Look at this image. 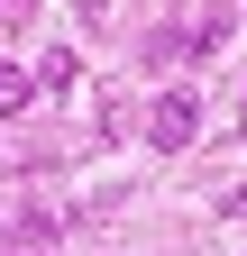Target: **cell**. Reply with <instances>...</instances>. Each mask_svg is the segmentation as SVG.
<instances>
[{
	"label": "cell",
	"instance_id": "6da1fadb",
	"mask_svg": "<svg viewBox=\"0 0 247 256\" xmlns=\"http://www.w3.org/2000/svg\"><path fill=\"white\" fill-rule=\"evenodd\" d=\"M202 128V101L192 92H156V110H146V146H192Z\"/></svg>",
	"mask_w": 247,
	"mask_h": 256
},
{
	"label": "cell",
	"instance_id": "7a4b0ae2",
	"mask_svg": "<svg viewBox=\"0 0 247 256\" xmlns=\"http://www.w3.org/2000/svg\"><path fill=\"white\" fill-rule=\"evenodd\" d=\"M28 101H37V74L28 64H0V119H18Z\"/></svg>",
	"mask_w": 247,
	"mask_h": 256
},
{
	"label": "cell",
	"instance_id": "5b68a950",
	"mask_svg": "<svg viewBox=\"0 0 247 256\" xmlns=\"http://www.w3.org/2000/svg\"><path fill=\"white\" fill-rule=\"evenodd\" d=\"M229 220H247V192H229Z\"/></svg>",
	"mask_w": 247,
	"mask_h": 256
},
{
	"label": "cell",
	"instance_id": "8992f818",
	"mask_svg": "<svg viewBox=\"0 0 247 256\" xmlns=\"http://www.w3.org/2000/svg\"><path fill=\"white\" fill-rule=\"evenodd\" d=\"M238 119H247V110H238Z\"/></svg>",
	"mask_w": 247,
	"mask_h": 256
},
{
	"label": "cell",
	"instance_id": "3957f363",
	"mask_svg": "<svg viewBox=\"0 0 247 256\" xmlns=\"http://www.w3.org/2000/svg\"><path fill=\"white\" fill-rule=\"evenodd\" d=\"M28 18H37V0H0V37H18Z\"/></svg>",
	"mask_w": 247,
	"mask_h": 256
},
{
	"label": "cell",
	"instance_id": "277c9868",
	"mask_svg": "<svg viewBox=\"0 0 247 256\" xmlns=\"http://www.w3.org/2000/svg\"><path fill=\"white\" fill-rule=\"evenodd\" d=\"M74 18L82 28H110V0H74Z\"/></svg>",
	"mask_w": 247,
	"mask_h": 256
}]
</instances>
